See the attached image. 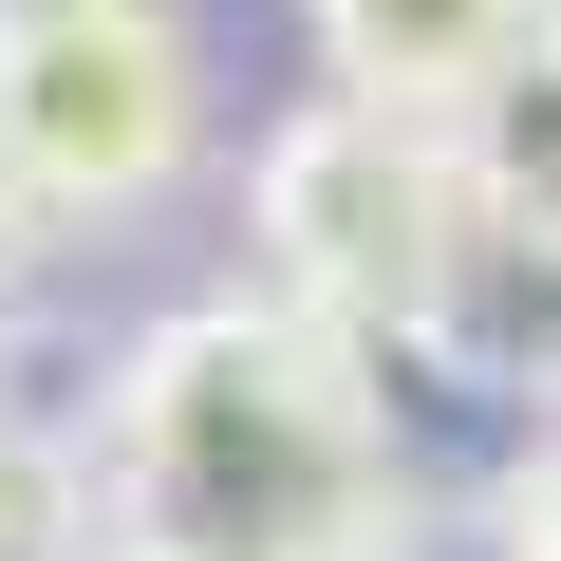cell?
<instances>
[{
    "label": "cell",
    "instance_id": "9",
    "mask_svg": "<svg viewBox=\"0 0 561 561\" xmlns=\"http://www.w3.org/2000/svg\"><path fill=\"white\" fill-rule=\"evenodd\" d=\"M20 225H38V206H20V187H0V280H20Z\"/></svg>",
    "mask_w": 561,
    "mask_h": 561
},
{
    "label": "cell",
    "instance_id": "10",
    "mask_svg": "<svg viewBox=\"0 0 561 561\" xmlns=\"http://www.w3.org/2000/svg\"><path fill=\"white\" fill-rule=\"evenodd\" d=\"M0 20H57V0H0Z\"/></svg>",
    "mask_w": 561,
    "mask_h": 561
},
{
    "label": "cell",
    "instance_id": "1",
    "mask_svg": "<svg viewBox=\"0 0 561 561\" xmlns=\"http://www.w3.org/2000/svg\"><path fill=\"white\" fill-rule=\"evenodd\" d=\"M76 505H94V561H412L431 542L375 356L300 319L280 280L150 319L94 375Z\"/></svg>",
    "mask_w": 561,
    "mask_h": 561
},
{
    "label": "cell",
    "instance_id": "2",
    "mask_svg": "<svg viewBox=\"0 0 561 561\" xmlns=\"http://www.w3.org/2000/svg\"><path fill=\"white\" fill-rule=\"evenodd\" d=\"M243 225H262V280L300 319H337L356 356H412L449 319V262H468V150L449 113H393V94H319V113H280L262 169H243Z\"/></svg>",
    "mask_w": 561,
    "mask_h": 561
},
{
    "label": "cell",
    "instance_id": "8",
    "mask_svg": "<svg viewBox=\"0 0 561 561\" xmlns=\"http://www.w3.org/2000/svg\"><path fill=\"white\" fill-rule=\"evenodd\" d=\"M505 561H561V449H542V468L505 486Z\"/></svg>",
    "mask_w": 561,
    "mask_h": 561
},
{
    "label": "cell",
    "instance_id": "4",
    "mask_svg": "<svg viewBox=\"0 0 561 561\" xmlns=\"http://www.w3.org/2000/svg\"><path fill=\"white\" fill-rule=\"evenodd\" d=\"M486 393H524V412H561V225H468V262H449V319H431Z\"/></svg>",
    "mask_w": 561,
    "mask_h": 561
},
{
    "label": "cell",
    "instance_id": "5",
    "mask_svg": "<svg viewBox=\"0 0 561 561\" xmlns=\"http://www.w3.org/2000/svg\"><path fill=\"white\" fill-rule=\"evenodd\" d=\"M449 150H468V206L486 225H561V0L449 94Z\"/></svg>",
    "mask_w": 561,
    "mask_h": 561
},
{
    "label": "cell",
    "instance_id": "7",
    "mask_svg": "<svg viewBox=\"0 0 561 561\" xmlns=\"http://www.w3.org/2000/svg\"><path fill=\"white\" fill-rule=\"evenodd\" d=\"M57 524V468H38V431H20V393H0V561H20Z\"/></svg>",
    "mask_w": 561,
    "mask_h": 561
},
{
    "label": "cell",
    "instance_id": "3",
    "mask_svg": "<svg viewBox=\"0 0 561 561\" xmlns=\"http://www.w3.org/2000/svg\"><path fill=\"white\" fill-rule=\"evenodd\" d=\"M187 150H206V76L169 38V0L0 20V187L38 225H131L150 187H187Z\"/></svg>",
    "mask_w": 561,
    "mask_h": 561
},
{
    "label": "cell",
    "instance_id": "6",
    "mask_svg": "<svg viewBox=\"0 0 561 561\" xmlns=\"http://www.w3.org/2000/svg\"><path fill=\"white\" fill-rule=\"evenodd\" d=\"M524 20H542V0H319V76H356L393 113H449Z\"/></svg>",
    "mask_w": 561,
    "mask_h": 561
}]
</instances>
